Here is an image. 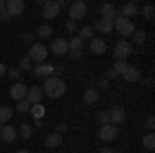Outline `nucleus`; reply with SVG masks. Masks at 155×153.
I'll use <instances>...</instances> for the list:
<instances>
[{
    "label": "nucleus",
    "instance_id": "nucleus-1",
    "mask_svg": "<svg viewBox=\"0 0 155 153\" xmlns=\"http://www.w3.org/2000/svg\"><path fill=\"white\" fill-rule=\"evenodd\" d=\"M41 91L50 99H60L66 93V83L62 79H56V77H48V79H44V89Z\"/></svg>",
    "mask_w": 155,
    "mask_h": 153
},
{
    "label": "nucleus",
    "instance_id": "nucleus-35",
    "mask_svg": "<svg viewBox=\"0 0 155 153\" xmlns=\"http://www.w3.org/2000/svg\"><path fill=\"white\" fill-rule=\"evenodd\" d=\"M6 75H8V79H11V81H15V83L21 81V71H19V68H8V71H6Z\"/></svg>",
    "mask_w": 155,
    "mask_h": 153
},
{
    "label": "nucleus",
    "instance_id": "nucleus-22",
    "mask_svg": "<svg viewBox=\"0 0 155 153\" xmlns=\"http://www.w3.org/2000/svg\"><path fill=\"white\" fill-rule=\"evenodd\" d=\"M68 52H85V42L79 35L68 39Z\"/></svg>",
    "mask_w": 155,
    "mask_h": 153
},
{
    "label": "nucleus",
    "instance_id": "nucleus-31",
    "mask_svg": "<svg viewBox=\"0 0 155 153\" xmlns=\"http://www.w3.org/2000/svg\"><path fill=\"white\" fill-rule=\"evenodd\" d=\"M130 37H132V42H134L137 46H143L145 39H147V33H145V31H134Z\"/></svg>",
    "mask_w": 155,
    "mask_h": 153
},
{
    "label": "nucleus",
    "instance_id": "nucleus-17",
    "mask_svg": "<svg viewBox=\"0 0 155 153\" xmlns=\"http://www.w3.org/2000/svg\"><path fill=\"white\" fill-rule=\"evenodd\" d=\"M17 137H19V135H17V128H15L12 124H4L2 130H0V139L4 143H12Z\"/></svg>",
    "mask_w": 155,
    "mask_h": 153
},
{
    "label": "nucleus",
    "instance_id": "nucleus-5",
    "mask_svg": "<svg viewBox=\"0 0 155 153\" xmlns=\"http://www.w3.org/2000/svg\"><path fill=\"white\" fill-rule=\"evenodd\" d=\"M60 15V6L56 0H46V2H41V17L44 19H48V21H52V19H56Z\"/></svg>",
    "mask_w": 155,
    "mask_h": 153
},
{
    "label": "nucleus",
    "instance_id": "nucleus-18",
    "mask_svg": "<svg viewBox=\"0 0 155 153\" xmlns=\"http://www.w3.org/2000/svg\"><path fill=\"white\" fill-rule=\"evenodd\" d=\"M120 77H122L126 83H137L139 79H141V72H139V68H137V66H130V64H128V66H126V71L122 72Z\"/></svg>",
    "mask_w": 155,
    "mask_h": 153
},
{
    "label": "nucleus",
    "instance_id": "nucleus-27",
    "mask_svg": "<svg viewBox=\"0 0 155 153\" xmlns=\"http://www.w3.org/2000/svg\"><path fill=\"white\" fill-rule=\"evenodd\" d=\"M29 114L35 118V120H41V118L46 116V108H44V104H35V106H31Z\"/></svg>",
    "mask_w": 155,
    "mask_h": 153
},
{
    "label": "nucleus",
    "instance_id": "nucleus-49",
    "mask_svg": "<svg viewBox=\"0 0 155 153\" xmlns=\"http://www.w3.org/2000/svg\"><path fill=\"white\" fill-rule=\"evenodd\" d=\"M17 153H29V151H27V149H21V151H17Z\"/></svg>",
    "mask_w": 155,
    "mask_h": 153
},
{
    "label": "nucleus",
    "instance_id": "nucleus-26",
    "mask_svg": "<svg viewBox=\"0 0 155 153\" xmlns=\"http://www.w3.org/2000/svg\"><path fill=\"white\" fill-rule=\"evenodd\" d=\"M52 31H54V29H52V25L44 23V25H39V27H37L35 35H37V37H41V39H48V37L52 35Z\"/></svg>",
    "mask_w": 155,
    "mask_h": 153
},
{
    "label": "nucleus",
    "instance_id": "nucleus-43",
    "mask_svg": "<svg viewBox=\"0 0 155 153\" xmlns=\"http://www.w3.org/2000/svg\"><path fill=\"white\" fill-rule=\"evenodd\" d=\"M6 71H8V68H6V64H4V62H0V77H4Z\"/></svg>",
    "mask_w": 155,
    "mask_h": 153
},
{
    "label": "nucleus",
    "instance_id": "nucleus-2",
    "mask_svg": "<svg viewBox=\"0 0 155 153\" xmlns=\"http://www.w3.org/2000/svg\"><path fill=\"white\" fill-rule=\"evenodd\" d=\"M114 31L118 33L120 37H130L134 31H137V27L132 23V19H126V17H116L114 19Z\"/></svg>",
    "mask_w": 155,
    "mask_h": 153
},
{
    "label": "nucleus",
    "instance_id": "nucleus-25",
    "mask_svg": "<svg viewBox=\"0 0 155 153\" xmlns=\"http://www.w3.org/2000/svg\"><path fill=\"white\" fill-rule=\"evenodd\" d=\"M17 135L23 137V139H31V137H33V126L25 122V124H21V126L17 128Z\"/></svg>",
    "mask_w": 155,
    "mask_h": 153
},
{
    "label": "nucleus",
    "instance_id": "nucleus-50",
    "mask_svg": "<svg viewBox=\"0 0 155 153\" xmlns=\"http://www.w3.org/2000/svg\"><path fill=\"white\" fill-rule=\"evenodd\" d=\"M0 130H2V124H0Z\"/></svg>",
    "mask_w": 155,
    "mask_h": 153
},
{
    "label": "nucleus",
    "instance_id": "nucleus-39",
    "mask_svg": "<svg viewBox=\"0 0 155 153\" xmlns=\"http://www.w3.org/2000/svg\"><path fill=\"white\" fill-rule=\"evenodd\" d=\"M11 19H12V17L8 15L6 8H2V11H0V21H11Z\"/></svg>",
    "mask_w": 155,
    "mask_h": 153
},
{
    "label": "nucleus",
    "instance_id": "nucleus-40",
    "mask_svg": "<svg viewBox=\"0 0 155 153\" xmlns=\"http://www.w3.org/2000/svg\"><path fill=\"white\" fill-rule=\"evenodd\" d=\"M153 128H155V120H153V116H149L147 118V130L153 132Z\"/></svg>",
    "mask_w": 155,
    "mask_h": 153
},
{
    "label": "nucleus",
    "instance_id": "nucleus-20",
    "mask_svg": "<svg viewBox=\"0 0 155 153\" xmlns=\"http://www.w3.org/2000/svg\"><path fill=\"white\" fill-rule=\"evenodd\" d=\"M44 143H46V147H48V149H56V147L62 145V135H60V132H50Z\"/></svg>",
    "mask_w": 155,
    "mask_h": 153
},
{
    "label": "nucleus",
    "instance_id": "nucleus-10",
    "mask_svg": "<svg viewBox=\"0 0 155 153\" xmlns=\"http://www.w3.org/2000/svg\"><path fill=\"white\" fill-rule=\"evenodd\" d=\"M33 75L35 77H39V79H48V77H52V71H54V64H48V62H41V64H35L33 68Z\"/></svg>",
    "mask_w": 155,
    "mask_h": 153
},
{
    "label": "nucleus",
    "instance_id": "nucleus-30",
    "mask_svg": "<svg viewBox=\"0 0 155 153\" xmlns=\"http://www.w3.org/2000/svg\"><path fill=\"white\" fill-rule=\"evenodd\" d=\"M15 110H17L19 114H29V110H31V106H29V101H27V99H21V101H17V106H15Z\"/></svg>",
    "mask_w": 155,
    "mask_h": 153
},
{
    "label": "nucleus",
    "instance_id": "nucleus-15",
    "mask_svg": "<svg viewBox=\"0 0 155 153\" xmlns=\"http://www.w3.org/2000/svg\"><path fill=\"white\" fill-rule=\"evenodd\" d=\"M89 50L93 52V54H97V56H101V54H106V42L101 39V37H93V39H89Z\"/></svg>",
    "mask_w": 155,
    "mask_h": 153
},
{
    "label": "nucleus",
    "instance_id": "nucleus-7",
    "mask_svg": "<svg viewBox=\"0 0 155 153\" xmlns=\"http://www.w3.org/2000/svg\"><path fill=\"white\" fill-rule=\"evenodd\" d=\"M132 54V44L126 39H120L118 44L114 46V58L116 60H126Z\"/></svg>",
    "mask_w": 155,
    "mask_h": 153
},
{
    "label": "nucleus",
    "instance_id": "nucleus-34",
    "mask_svg": "<svg viewBox=\"0 0 155 153\" xmlns=\"http://www.w3.org/2000/svg\"><path fill=\"white\" fill-rule=\"evenodd\" d=\"M126 66H128V64H126V60H116V62H114V66H112V71H116V72H118V77H120L122 72L126 71Z\"/></svg>",
    "mask_w": 155,
    "mask_h": 153
},
{
    "label": "nucleus",
    "instance_id": "nucleus-24",
    "mask_svg": "<svg viewBox=\"0 0 155 153\" xmlns=\"http://www.w3.org/2000/svg\"><path fill=\"white\" fill-rule=\"evenodd\" d=\"M139 12L143 15V19H147V21H151L155 17V6L151 4V2H147V4H143L141 8H139Z\"/></svg>",
    "mask_w": 155,
    "mask_h": 153
},
{
    "label": "nucleus",
    "instance_id": "nucleus-44",
    "mask_svg": "<svg viewBox=\"0 0 155 153\" xmlns=\"http://www.w3.org/2000/svg\"><path fill=\"white\" fill-rule=\"evenodd\" d=\"M99 153H118V151H116V149H110V147H101Z\"/></svg>",
    "mask_w": 155,
    "mask_h": 153
},
{
    "label": "nucleus",
    "instance_id": "nucleus-46",
    "mask_svg": "<svg viewBox=\"0 0 155 153\" xmlns=\"http://www.w3.org/2000/svg\"><path fill=\"white\" fill-rule=\"evenodd\" d=\"M145 85H147V87H153V79H151V77H149V79H145Z\"/></svg>",
    "mask_w": 155,
    "mask_h": 153
},
{
    "label": "nucleus",
    "instance_id": "nucleus-14",
    "mask_svg": "<svg viewBox=\"0 0 155 153\" xmlns=\"http://www.w3.org/2000/svg\"><path fill=\"white\" fill-rule=\"evenodd\" d=\"M25 95H27V85L25 83H15L11 87V97L15 99V101H21V99H25Z\"/></svg>",
    "mask_w": 155,
    "mask_h": 153
},
{
    "label": "nucleus",
    "instance_id": "nucleus-11",
    "mask_svg": "<svg viewBox=\"0 0 155 153\" xmlns=\"http://www.w3.org/2000/svg\"><path fill=\"white\" fill-rule=\"evenodd\" d=\"M91 27L97 29L99 33H112V31H114V21H112V19H101V17H99Z\"/></svg>",
    "mask_w": 155,
    "mask_h": 153
},
{
    "label": "nucleus",
    "instance_id": "nucleus-3",
    "mask_svg": "<svg viewBox=\"0 0 155 153\" xmlns=\"http://www.w3.org/2000/svg\"><path fill=\"white\" fill-rule=\"evenodd\" d=\"M50 50L44 44H31L29 46V52H27V58L31 60V62H35V64H41V62H46V58H48Z\"/></svg>",
    "mask_w": 155,
    "mask_h": 153
},
{
    "label": "nucleus",
    "instance_id": "nucleus-16",
    "mask_svg": "<svg viewBox=\"0 0 155 153\" xmlns=\"http://www.w3.org/2000/svg\"><path fill=\"white\" fill-rule=\"evenodd\" d=\"M134 15H139V4L137 2H128V4H124L118 12H116V17H126V19H130Z\"/></svg>",
    "mask_w": 155,
    "mask_h": 153
},
{
    "label": "nucleus",
    "instance_id": "nucleus-36",
    "mask_svg": "<svg viewBox=\"0 0 155 153\" xmlns=\"http://www.w3.org/2000/svg\"><path fill=\"white\" fill-rule=\"evenodd\" d=\"M107 87H110V81H107L106 77H101V79H99V81H97V91H101V89H107Z\"/></svg>",
    "mask_w": 155,
    "mask_h": 153
},
{
    "label": "nucleus",
    "instance_id": "nucleus-29",
    "mask_svg": "<svg viewBox=\"0 0 155 153\" xmlns=\"http://www.w3.org/2000/svg\"><path fill=\"white\" fill-rule=\"evenodd\" d=\"M143 147H145V149H149V151L155 149V135H153V132H147V135L143 137Z\"/></svg>",
    "mask_w": 155,
    "mask_h": 153
},
{
    "label": "nucleus",
    "instance_id": "nucleus-45",
    "mask_svg": "<svg viewBox=\"0 0 155 153\" xmlns=\"http://www.w3.org/2000/svg\"><path fill=\"white\" fill-rule=\"evenodd\" d=\"M56 2H58V6H60V8H64V6H68V2H66V0H56Z\"/></svg>",
    "mask_w": 155,
    "mask_h": 153
},
{
    "label": "nucleus",
    "instance_id": "nucleus-37",
    "mask_svg": "<svg viewBox=\"0 0 155 153\" xmlns=\"http://www.w3.org/2000/svg\"><path fill=\"white\" fill-rule=\"evenodd\" d=\"M62 72H64V68H62V66H56V64H54V71H52V77H56V79H60V77H62Z\"/></svg>",
    "mask_w": 155,
    "mask_h": 153
},
{
    "label": "nucleus",
    "instance_id": "nucleus-47",
    "mask_svg": "<svg viewBox=\"0 0 155 153\" xmlns=\"http://www.w3.org/2000/svg\"><path fill=\"white\" fill-rule=\"evenodd\" d=\"M33 126H35V128H41V126H44V122H41V120H35V124H33Z\"/></svg>",
    "mask_w": 155,
    "mask_h": 153
},
{
    "label": "nucleus",
    "instance_id": "nucleus-32",
    "mask_svg": "<svg viewBox=\"0 0 155 153\" xmlns=\"http://www.w3.org/2000/svg\"><path fill=\"white\" fill-rule=\"evenodd\" d=\"M17 68H19L21 72H27V71H31V68H33V66H31V60L27 58V56H23V58L19 60V66H17Z\"/></svg>",
    "mask_w": 155,
    "mask_h": 153
},
{
    "label": "nucleus",
    "instance_id": "nucleus-41",
    "mask_svg": "<svg viewBox=\"0 0 155 153\" xmlns=\"http://www.w3.org/2000/svg\"><path fill=\"white\" fill-rule=\"evenodd\" d=\"M66 31L74 33V31H77V23H74V21H68V23H66Z\"/></svg>",
    "mask_w": 155,
    "mask_h": 153
},
{
    "label": "nucleus",
    "instance_id": "nucleus-13",
    "mask_svg": "<svg viewBox=\"0 0 155 153\" xmlns=\"http://www.w3.org/2000/svg\"><path fill=\"white\" fill-rule=\"evenodd\" d=\"M6 11L11 17H19V15H23L25 11V2L23 0H8L6 2Z\"/></svg>",
    "mask_w": 155,
    "mask_h": 153
},
{
    "label": "nucleus",
    "instance_id": "nucleus-9",
    "mask_svg": "<svg viewBox=\"0 0 155 153\" xmlns=\"http://www.w3.org/2000/svg\"><path fill=\"white\" fill-rule=\"evenodd\" d=\"M25 99L29 101V106H35V104H41V99H44V91H41V87H29L27 89V95H25Z\"/></svg>",
    "mask_w": 155,
    "mask_h": 153
},
{
    "label": "nucleus",
    "instance_id": "nucleus-6",
    "mask_svg": "<svg viewBox=\"0 0 155 153\" xmlns=\"http://www.w3.org/2000/svg\"><path fill=\"white\" fill-rule=\"evenodd\" d=\"M107 114H110V124L112 126H120V124L126 122V110L122 106H112L107 110Z\"/></svg>",
    "mask_w": 155,
    "mask_h": 153
},
{
    "label": "nucleus",
    "instance_id": "nucleus-38",
    "mask_svg": "<svg viewBox=\"0 0 155 153\" xmlns=\"http://www.w3.org/2000/svg\"><path fill=\"white\" fill-rule=\"evenodd\" d=\"M33 39H35V33H23V42L25 44H33Z\"/></svg>",
    "mask_w": 155,
    "mask_h": 153
},
{
    "label": "nucleus",
    "instance_id": "nucleus-4",
    "mask_svg": "<svg viewBox=\"0 0 155 153\" xmlns=\"http://www.w3.org/2000/svg\"><path fill=\"white\" fill-rule=\"evenodd\" d=\"M85 15H87V4H85L83 0H77V2H71L68 4V17H71V21H81L85 19Z\"/></svg>",
    "mask_w": 155,
    "mask_h": 153
},
{
    "label": "nucleus",
    "instance_id": "nucleus-33",
    "mask_svg": "<svg viewBox=\"0 0 155 153\" xmlns=\"http://www.w3.org/2000/svg\"><path fill=\"white\" fill-rule=\"evenodd\" d=\"M95 120L101 124V126H106V124H110V114H107V110H101V112H97Z\"/></svg>",
    "mask_w": 155,
    "mask_h": 153
},
{
    "label": "nucleus",
    "instance_id": "nucleus-42",
    "mask_svg": "<svg viewBox=\"0 0 155 153\" xmlns=\"http://www.w3.org/2000/svg\"><path fill=\"white\" fill-rule=\"evenodd\" d=\"M56 132H60V135L66 132V124H64V122H58V124H56Z\"/></svg>",
    "mask_w": 155,
    "mask_h": 153
},
{
    "label": "nucleus",
    "instance_id": "nucleus-19",
    "mask_svg": "<svg viewBox=\"0 0 155 153\" xmlns=\"http://www.w3.org/2000/svg\"><path fill=\"white\" fill-rule=\"evenodd\" d=\"M83 101L87 104V106H93V104H97V101H99V91H97L95 87H89V89L83 93Z\"/></svg>",
    "mask_w": 155,
    "mask_h": 153
},
{
    "label": "nucleus",
    "instance_id": "nucleus-48",
    "mask_svg": "<svg viewBox=\"0 0 155 153\" xmlns=\"http://www.w3.org/2000/svg\"><path fill=\"white\" fill-rule=\"evenodd\" d=\"M2 8H6V2H4V0H0V11H2Z\"/></svg>",
    "mask_w": 155,
    "mask_h": 153
},
{
    "label": "nucleus",
    "instance_id": "nucleus-21",
    "mask_svg": "<svg viewBox=\"0 0 155 153\" xmlns=\"http://www.w3.org/2000/svg\"><path fill=\"white\" fill-rule=\"evenodd\" d=\"M99 12H101V19H116V12H118V8L114 6V4H101V8H99Z\"/></svg>",
    "mask_w": 155,
    "mask_h": 153
},
{
    "label": "nucleus",
    "instance_id": "nucleus-28",
    "mask_svg": "<svg viewBox=\"0 0 155 153\" xmlns=\"http://www.w3.org/2000/svg\"><path fill=\"white\" fill-rule=\"evenodd\" d=\"M79 37H81V39H93V27H91V25H85V27H81V29H79Z\"/></svg>",
    "mask_w": 155,
    "mask_h": 153
},
{
    "label": "nucleus",
    "instance_id": "nucleus-8",
    "mask_svg": "<svg viewBox=\"0 0 155 153\" xmlns=\"http://www.w3.org/2000/svg\"><path fill=\"white\" fill-rule=\"evenodd\" d=\"M52 54H56V56H64V54H68V39H62V37H56L48 48Z\"/></svg>",
    "mask_w": 155,
    "mask_h": 153
},
{
    "label": "nucleus",
    "instance_id": "nucleus-23",
    "mask_svg": "<svg viewBox=\"0 0 155 153\" xmlns=\"http://www.w3.org/2000/svg\"><path fill=\"white\" fill-rule=\"evenodd\" d=\"M12 114H15V110H12L11 106H0V124L4 126L6 122H11Z\"/></svg>",
    "mask_w": 155,
    "mask_h": 153
},
{
    "label": "nucleus",
    "instance_id": "nucleus-12",
    "mask_svg": "<svg viewBox=\"0 0 155 153\" xmlns=\"http://www.w3.org/2000/svg\"><path fill=\"white\" fill-rule=\"evenodd\" d=\"M118 137V126H112V124H106L99 128V139L101 141H114Z\"/></svg>",
    "mask_w": 155,
    "mask_h": 153
}]
</instances>
